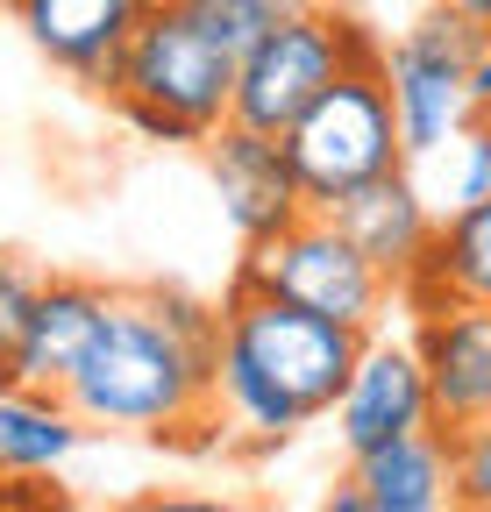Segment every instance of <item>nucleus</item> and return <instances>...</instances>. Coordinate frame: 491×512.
Wrapping results in <instances>:
<instances>
[{
    "label": "nucleus",
    "mask_w": 491,
    "mask_h": 512,
    "mask_svg": "<svg viewBox=\"0 0 491 512\" xmlns=\"http://www.w3.org/2000/svg\"><path fill=\"white\" fill-rule=\"evenodd\" d=\"M477 50H484V29L463 22L456 8H427L399 43H385V86H392L406 164H427L477 121V93H470Z\"/></svg>",
    "instance_id": "nucleus-6"
},
{
    "label": "nucleus",
    "mask_w": 491,
    "mask_h": 512,
    "mask_svg": "<svg viewBox=\"0 0 491 512\" xmlns=\"http://www.w3.org/2000/svg\"><path fill=\"white\" fill-rule=\"evenodd\" d=\"M107 285L93 278H43L36 306H29V328L15 342V384H43V392H65V377L79 370L93 328H100V313H107Z\"/></svg>",
    "instance_id": "nucleus-14"
},
{
    "label": "nucleus",
    "mask_w": 491,
    "mask_h": 512,
    "mask_svg": "<svg viewBox=\"0 0 491 512\" xmlns=\"http://www.w3.org/2000/svg\"><path fill=\"white\" fill-rule=\"evenodd\" d=\"M143 8H157V0H143Z\"/></svg>",
    "instance_id": "nucleus-26"
},
{
    "label": "nucleus",
    "mask_w": 491,
    "mask_h": 512,
    "mask_svg": "<svg viewBox=\"0 0 491 512\" xmlns=\"http://www.w3.org/2000/svg\"><path fill=\"white\" fill-rule=\"evenodd\" d=\"M349 484L363 491V512H442L456 505V434L427 420L371 456H349Z\"/></svg>",
    "instance_id": "nucleus-13"
},
{
    "label": "nucleus",
    "mask_w": 491,
    "mask_h": 512,
    "mask_svg": "<svg viewBox=\"0 0 491 512\" xmlns=\"http://www.w3.org/2000/svg\"><path fill=\"white\" fill-rule=\"evenodd\" d=\"M8 15L29 36V50L50 57V72H65L86 93H107L121 50L143 22V0H15Z\"/></svg>",
    "instance_id": "nucleus-10"
},
{
    "label": "nucleus",
    "mask_w": 491,
    "mask_h": 512,
    "mask_svg": "<svg viewBox=\"0 0 491 512\" xmlns=\"http://www.w3.org/2000/svg\"><path fill=\"white\" fill-rule=\"evenodd\" d=\"M435 8H456L463 22H477V29H491V0H435Z\"/></svg>",
    "instance_id": "nucleus-22"
},
{
    "label": "nucleus",
    "mask_w": 491,
    "mask_h": 512,
    "mask_svg": "<svg viewBox=\"0 0 491 512\" xmlns=\"http://www.w3.org/2000/svg\"><path fill=\"white\" fill-rule=\"evenodd\" d=\"M0 8H15V0H0Z\"/></svg>",
    "instance_id": "nucleus-25"
},
{
    "label": "nucleus",
    "mask_w": 491,
    "mask_h": 512,
    "mask_svg": "<svg viewBox=\"0 0 491 512\" xmlns=\"http://www.w3.org/2000/svg\"><path fill=\"white\" fill-rule=\"evenodd\" d=\"M456 505L491 512V420L456 434Z\"/></svg>",
    "instance_id": "nucleus-20"
},
{
    "label": "nucleus",
    "mask_w": 491,
    "mask_h": 512,
    "mask_svg": "<svg viewBox=\"0 0 491 512\" xmlns=\"http://www.w3.org/2000/svg\"><path fill=\"white\" fill-rule=\"evenodd\" d=\"M363 328L278 299V292H221V356H214V406L221 427L250 448L292 441L306 420L335 413L356 370Z\"/></svg>",
    "instance_id": "nucleus-2"
},
{
    "label": "nucleus",
    "mask_w": 491,
    "mask_h": 512,
    "mask_svg": "<svg viewBox=\"0 0 491 512\" xmlns=\"http://www.w3.org/2000/svg\"><path fill=\"white\" fill-rule=\"evenodd\" d=\"M79 441H86V420L72 413L65 392H43V384H8L0 392V484L50 477L57 463H72Z\"/></svg>",
    "instance_id": "nucleus-16"
},
{
    "label": "nucleus",
    "mask_w": 491,
    "mask_h": 512,
    "mask_svg": "<svg viewBox=\"0 0 491 512\" xmlns=\"http://www.w3.org/2000/svg\"><path fill=\"white\" fill-rule=\"evenodd\" d=\"M321 505H328V512H363V491H356V484L342 477V484H335V491H328Z\"/></svg>",
    "instance_id": "nucleus-23"
},
{
    "label": "nucleus",
    "mask_w": 491,
    "mask_h": 512,
    "mask_svg": "<svg viewBox=\"0 0 491 512\" xmlns=\"http://www.w3.org/2000/svg\"><path fill=\"white\" fill-rule=\"evenodd\" d=\"M200 150H207V171H214V192H221V214H228L235 242H271L299 214H314V207H306V192H299V178H292L285 143L264 136V128L221 121Z\"/></svg>",
    "instance_id": "nucleus-8"
},
{
    "label": "nucleus",
    "mask_w": 491,
    "mask_h": 512,
    "mask_svg": "<svg viewBox=\"0 0 491 512\" xmlns=\"http://www.w3.org/2000/svg\"><path fill=\"white\" fill-rule=\"evenodd\" d=\"M435 157H449V192H435V214H463V207L491 200V121L484 114Z\"/></svg>",
    "instance_id": "nucleus-17"
},
{
    "label": "nucleus",
    "mask_w": 491,
    "mask_h": 512,
    "mask_svg": "<svg viewBox=\"0 0 491 512\" xmlns=\"http://www.w3.org/2000/svg\"><path fill=\"white\" fill-rule=\"evenodd\" d=\"M413 356L427 370L435 427L463 434L491 420V306H435L413 328Z\"/></svg>",
    "instance_id": "nucleus-11"
},
{
    "label": "nucleus",
    "mask_w": 491,
    "mask_h": 512,
    "mask_svg": "<svg viewBox=\"0 0 491 512\" xmlns=\"http://www.w3.org/2000/svg\"><path fill=\"white\" fill-rule=\"evenodd\" d=\"M278 143H285L292 178H299V192H306L314 214H328L342 192H356V185H371V178L406 164L385 72H342Z\"/></svg>",
    "instance_id": "nucleus-4"
},
{
    "label": "nucleus",
    "mask_w": 491,
    "mask_h": 512,
    "mask_svg": "<svg viewBox=\"0 0 491 512\" xmlns=\"http://www.w3.org/2000/svg\"><path fill=\"white\" fill-rule=\"evenodd\" d=\"M435 420V406H427V370L413 356V342H392V335H363L356 349V370L342 384V399H335V434L349 456H371V448L413 434Z\"/></svg>",
    "instance_id": "nucleus-9"
},
{
    "label": "nucleus",
    "mask_w": 491,
    "mask_h": 512,
    "mask_svg": "<svg viewBox=\"0 0 491 512\" xmlns=\"http://www.w3.org/2000/svg\"><path fill=\"white\" fill-rule=\"evenodd\" d=\"M349 72L342 57V8H306V15H278L264 29V43L235 64V114L242 128H264V136H285V128L314 107L335 79Z\"/></svg>",
    "instance_id": "nucleus-7"
},
{
    "label": "nucleus",
    "mask_w": 491,
    "mask_h": 512,
    "mask_svg": "<svg viewBox=\"0 0 491 512\" xmlns=\"http://www.w3.org/2000/svg\"><path fill=\"white\" fill-rule=\"evenodd\" d=\"M107 107L143 143H207L235 114V57L207 29H193L171 0H157V8H143L129 50L114 64Z\"/></svg>",
    "instance_id": "nucleus-3"
},
{
    "label": "nucleus",
    "mask_w": 491,
    "mask_h": 512,
    "mask_svg": "<svg viewBox=\"0 0 491 512\" xmlns=\"http://www.w3.org/2000/svg\"><path fill=\"white\" fill-rule=\"evenodd\" d=\"M413 313H435V306H491V200L442 214L435 249L392 285Z\"/></svg>",
    "instance_id": "nucleus-15"
},
{
    "label": "nucleus",
    "mask_w": 491,
    "mask_h": 512,
    "mask_svg": "<svg viewBox=\"0 0 491 512\" xmlns=\"http://www.w3.org/2000/svg\"><path fill=\"white\" fill-rule=\"evenodd\" d=\"M171 8L186 15L193 29H207L235 64L250 57V50L264 43V29H271V8H264V0H171Z\"/></svg>",
    "instance_id": "nucleus-18"
},
{
    "label": "nucleus",
    "mask_w": 491,
    "mask_h": 512,
    "mask_svg": "<svg viewBox=\"0 0 491 512\" xmlns=\"http://www.w3.org/2000/svg\"><path fill=\"white\" fill-rule=\"evenodd\" d=\"M470 93H477V114L491 107V29H484V50H477V72H470Z\"/></svg>",
    "instance_id": "nucleus-21"
},
{
    "label": "nucleus",
    "mask_w": 491,
    "mask_h": 512,
    "mask_svg": "<svg viewBox=\"0 0 491 512\" xmlns=\"http://www.w3.org/2000/svg\"><path fill=\"white\" fill-rule=\"evenodd\" d=\"M264 8H271V22H278V15H306V8H321V0H264Z\"/></svg>",
    "instance_id": "nucleus-24"
},
{
    "label": "nucleus",
    "mask_w": 491,
    "mask_h": 512,
    "mask_svg": "<svg viewBox=\"0 0 491 512\" xmlns=\"http://www.w3.org/2000/svg\"><path fill=\"white\" fill-rule=\"evenodd\" d=\"M36 292H43V271L36 264H22V256H0V392L15 384V342H22V328H29V306H36Z\"/></svg>",
    "instance_id": "nucleus-19"
},
{
    "label": "nucleus",
    "mask_w": 491,
    "mask_h": 512,
    "mask_svg": "<svg viewBox=\"0 0 491 512\" xmlns=\"http://www.w3.org/2000/svg\"><path fill=\"white\" fill-rule=\"evenodd\" d=\"M328 221L371 256V264L399 285L427 249H435V228H442V214H435V200H427V185L413 178V164H399V171H385V178H371V185H356V192H342V200L328 207Z\"/></svg>",
    "instance_id": "nucleus-12"
},
{
    "label": "nucleus",
    "mask_w": 491,
    "mask_h": 512,
    "mask_svg": "<svg viewBox=\"0 0 491 512\" xmlns=\"http://www.w3.org/2000/svg\"><path fill=\"white\" fill-rule=\"evenodd\" d=\"M484 121H491V107H484Z\"/></svg>",
    "instance_id": "nucleus-27"
},
{
    "label": "nucleus",
    "mask_w": 491,
    "mask_h": 512,
    "mask_svg": "<svg viewBox=\"0 0 491 512\" xmlns=\"http://www.w3.org/2000/svg\"><path fill=\"white\" fill-rule=\"evenodd\" d=\"M214 356H221V306L178 285L114 292L79 370L65 377V399L86 427L200 448L221 427Z\"/></svg>",
    "instance_id": "nucleus-1"
},
{
    "label": "nucleus",
    "mask_w": 491,
    "mask_h": 512,
    "mask_svg": "<svg viewBox=\"0 0 491 512\" xmlns=\"http://www.w3.org/2000/svg\"><path fill=\"white\" fill-rule=\"evenodd\" d=\"M228 292H278V299H299V306L342 320V328H363V335L392 306V278L328 214H299L271 242H242V264H235Z\"/></svg>",
    "instance_id": "nucleus-5"
}]
</instances>
